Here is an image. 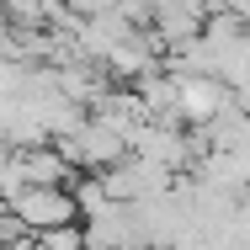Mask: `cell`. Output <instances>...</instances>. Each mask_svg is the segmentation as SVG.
<instances>
[{"label": "cell", "instance_id": "1", "mask_svg": "<svg viewBox=\"0 0 250 250\" xmlns=\"http://www.w3.org/2000/svg\"><path fill=\"white\" fill-rule=\"evenodd\" d=\"M5 213L21 224V234H48V229H69L80 213H75V197L64 187H21L5 197Z\"/></svg>", "mask_w": 250, "mask_h": 250}]
</instances>
